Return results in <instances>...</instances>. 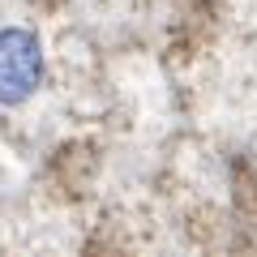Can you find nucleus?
<instances>
[{
	"label": "nucleus",
	"instance_id": "1",
	"mask_svg": "<svg viewBox=\"0 0 257 257\" xmlns=\"http://www.w3.org/2000/svg\"><path fill=\"white\" fill-rule=\"evenodd\" d=\"M43 82V43L26 26L0 30V107H22Z\"/></svg>",
	"mask_w": 257,
	"mask_h": 257
}]
</instances>
